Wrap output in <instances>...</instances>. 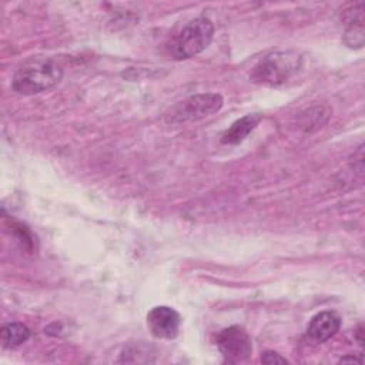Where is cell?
<instances>
[{
  "label": "cell",
  "mask_w": 365,
  "mask_h": 365,
  "mask_svg": "<svg viewBox=\"0 0 365 365\" xmlns=\"http://www.w3.org/2000/svg\"><path fill=\"white\" fill-rule=\"evenodd\" d=\"M341 319L334 311H322L314 315L307 327V334L317 342H325L336 334Z\"/></svg>",
  "instance_id": "52a82bcc"
},
{
  "label": "cell",
  "mask_w": 365,
  "mask_h": 365,
  "mask_svg": "<svg viewBox=\"0 0 365 365\" xmlns=\"http://www.w3.org/2000/svg\"><path fill=\"white\" fill-rule=\"evenodd\" d=\"M30 336V329L21 322H9L1 328L0 341L4 348H16Z\"/></svg>",
  "instance_id": "9c48e42d"
},
{
  "label": "cell",
  "mask_w": 365,
  "mask_h": 365,
  "mask_svg": "<svg viewBox=\"0 0 365 365\" xmlns=\"http://www.w3.org/2000/svg\"><path fill=\"white\" fill-rule=\"evenodd\" d=\"M339 362H362V359H361V358H356V356H354V355H351V356H344V358H341Z\"/></svg>",
  "instance_id": "7c38bea8"
},
{
  "label": "cell",
  "mask_w": 365,
  "mask_h": 365,
  "mask_svg": "<svg viewBox=\"0 0 365 365\" xmlns=\"http://www.w3.org/2000/svg\"><path fill=\"white\" fill-rule=\"evenodd\" d=\"M147 325L155 338L173 339L178 335L181 327L180 314L167 305H158L148 311Z\"/></svg>",
  "instance_id": "8992f818"
},
{
  "label": "cell",
  "mask_w": 365,
  "mask_h": 365,
  "mask_svg": "<svg viewBox=\"0 0 365 365\" xmlns=\"http://www.w3.org/2000/svg\"><path fill=\"white\" fill-rule=\"evenodd\" d=\"M344 41L348 47H362L364 44V17L362 10L354 16L351 14V19L348 21V27L344 33Z\"/></svg>",
  "instance_id": "30bf717a"
},
{
  "label": "cell",
  "mask_w": 365,
  "mask_h": 365,
  "mask_svg": "<svg viewBox=\"0 0 365 365\" xmlns=\"http://www.w3.org/2000/svg\"><path fill=\"white\" fill-rule=\"evenodd\" d=\"M217 346L230 362H242L252 352V342L248 332L238 325L228 327L217 335Z\"/></svg>",
  "instance_id": "5b68a950"
},
{
  "label": "cell",
  "mask_w": 365,
  "mask_h": 365,
  "mask_svg": "<svg viewBox=\"0 0 365 365\" xmlns=\"http://www.w3.org/2000/svg\"><path fill=\"white\" fill-rule=\"evenodd\" d=\"M261 362H264V364H285L287 359L284 356H281L279 354H277V352L267 351V352L262 354Z\"/></svg>",
  "instance_id": "8fae6325"
},
{
  "label": "cell",
  "mask_w": 365,
  "mask_h": 365,
  "mask_svg": "<svg viewBox=\"0 0 365 365\" xmlns=\"http://www.w3.org/2000/svg\"><path fill=\"white\" fill-rule=\"evenodd\" d=\"M302 66L297 51H275L262 57L252 68L251 78L265 86H279L291 78Z\"/></svg>",
  "instance_id": "3957f363"
},
{
  "label": "cell",
  "mask_w": 365,
  "mask_h": 365,
  "mask_svg": "<svg viewBox=\"0 0 365 365\" xmlns=\"http://www.w3.org/2000/svg\"><path fill=\"white\" fill-rule=\"evenodd\" d=\"M214 36V24L207 17H197L187 23L175 34L168 46L170 54L175 60H185L205 50Z\"/></svg>",
  "instance_id": "7a4b0ae2"
},
{
  "label": "cell",
  "mask_w": 365,
  "mask_h": 365,
  "mask_svg": "<svg viewBox=\"0 0 365 365\" xmlns=\"http://www.w3.org/2000/svg\"><path fill=\"white\" fill-rule=\"evenodd\" d=\"M63 66L48 56H33L24 60L11 77V90L21 96H33L57 86L63 78Z\"/></svg>",
  "instance_id": "6da1fadb"
},
{
  "label": "cell",
  "mask_w": 365,
  "mask_h": 365,
  "mask_svg": "<svg viewBox=\"0 0 365 365\" xmlns=\"http://www.w3.org/2000/svg\"><path fill=\"white\" fill-rule=\"evenodd\" d=\"M259 121H261V114H257V113L247 114V115L241 117L240 120L234 121L230 125V128H227L224 131V134L221 135V143L228 144V145L241 143L258 125Z\"/></svg>",
  "instance_id": "ba28073f"
},
{
  "label": "cell",
  "mask_w": 365,
  "mask_h": 365,
  "mask_svg": "<svg viewBox=\"0 0 365 365\" xmlns=\"http://www.w3.org/2000/svg\"><path fill=\"white\" fill-rule=\"evenodd\" d=\"M224 100L217 93H201L174 104L164 115L165 123L180 124L211 115L222 107Z\"/></svg>",
  "instance_id": "277c9868"
}]
</instances>
